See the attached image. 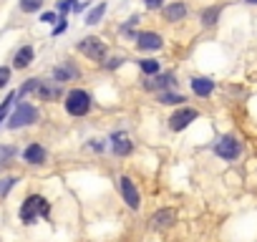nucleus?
<instances>
[{
    "label": "nucleus",
    "mask_w": 257,
    "mask_h": 242,
    "mask_svg": "<svg viewBox=\"0 0 257 242\" xmlns=\"http://www.w3.org/2000/svg\"><path fill=\"white\" fill-rule=\"evenodd\" d=\"M58 21H61L58 13H43V16H41V23H46V26H53V23H58Z\"/></svg>",
    "instance_id": "29"
},
{
    "label": "nucleus",
    "mask_w": 257,
    "mask_h": 242,
    "mask_svg": "<svg viewBox=\"0 0 257 242\" xmlns=\"http://www.w3.org/2000/svg\"><path fill=\"white\" fill-rule=\"evenodd\" d=\"M197 118H199V111H197V108H192V106H179V108L169 116V129L179 134V132L189 129Z\"/></svg>",
    "instance_id": "7"
},
{
    "label": "nucleus",
    "mask_w": 257,
    "mask_h": 242,
    "mask_svg": "<svg viewBox=\"0 0 257 242\" xmlns=\"http://www.w3.org/2000/svg\"><path fill=\"white\" fill-rule=\"evenodd\" d=\"M56 11H58V16H63V18H66V13H71V11H73V3H71V0H58Z\"/></svg>",
    "instance_id": "27"
},
{
    "label": "nucleus",
    "mask_w": 257,
    "mask_h": 242,
    "mask_svg": "<svg viewBox=\"0 0 257 242\" xmlns=\"http://www.w3.org/2000/svg\"><path fill=\"white\" fill-rule=\"evenodd\" d=\"M41 121V111L36 103L31 101H16V108L11 111L8 116V132H18V129H26V127H33Z\"/></svg>",
    "instance_id": "2"
},
{
    "label": "nucleus",
    "mask_w": 257,
    "mask_h": 242,
    "mask_svg": "<svg viewBox=\"0 0 257 242\" xmlns=\"http://www.w3.org/2000/svg\"><path fill=\"white\" fill-rule=\"evenodd\" d=\"M66 28H68V23H66V18L61 16V23H56V28H53V38L61 36V33H66Z\"/></svg>",
    "instance_id": "31"
},
{
    "label": "nucleus",
    "mask_w": 257,
    "mask_h": 242,
    "mask_svg": "<svg viewBox=\"0 0 257 242\" xmlns=\"http://www.w3.org/2000/svg\"><path fill=\"white\" fill-rule=\"evenodd\" d=\"M63 108L68 116L73 118H81V116H88L91 108H93V96L83 88H71L63 98Z\"/></svg>",
    "instance_id": "3"
},
{
    "label": "nucleus",
    "mask_w": 257,
    "mask_h": 242,
    "mask_svg": "<svg viewBox=\"0 0 257 242\" xmlns=\"http://www.w3.org/2000/svg\"><path fill=\"white\" fill-rule=\"evenodd\" d=\"M21 157H23V162H26L28 167H43V164L48 162V149H46L41 142H31V144L21 152Z\"/></svg>",
    "instance_id": "11"
},
{
    "label": "nucleus",
    "mask_w": 257,
    "mask_h": 242,
    "mask_svg": "<svg viewBox=\"0 0 257 242\" xmlns=\"http://www.w3.org/2000/svg\"><path fill=\"white\" fill-rule=\"evenodd\" d=\"M88 149L101 154V152H106V142L103 139H88Z\"/></svg>",
    "instance_id": "28"
},
{
    "label": "nucleus",
    "mask_w": 257,
    "mask_h": 242,
    "mask_svg": "<svg viewBox=\"0 0 257 242\" xmlns=\"http://www.w3.org/2000/svg\"><path fill=\"white\" fill-rule=\"evenodd\" d=\"M244 3H249V6H257V0H244Z\"/></svg>",
    "instance_id": "33"
},
{
    "label": "nucleus",
    "mask_w": 257,
    "mask_h": 242,
    "mask_svg": "<svg viewBox=\"0 0 257 242\" xmlns=\"http://www.w3.org/2000/svg\"><path fill=\"white\" fill-rule=\"evenodd\" d=\"M157 101L162 106H184L187 96L184 93H177V91H162V93H157Z\"/></svg>",
    "instance_id": "18"
},
{
    "label": "nucleus",
    "mask_w": 257,
    "mask_h": 242,
    "mask_svg": "<svg viewBox=\"0 0 257 242\" xmlns=\"http://www.w3.org/2000/svg\"><path fill=\"white\" fill-rule=\"evenodd\" d=\"M76 51H78L81 56H86L88 61H96V63L106 61V56H108V48H106V43H103L98 36H86V38H81V41L76 43Z\"/></svg>",
    "instance_id": "4"
},
{
    "label": "nucleus",
    "mask_w": 257,
    "mask_h": 242,
    "mask_svg": "<svg viewBox=\"0 0 257 242\" xmlns=\"http://www.w3.org/2000/svg\"><path fill=\"white\" fill-rule=\"evenodd\" d=\"M38 86H41V78H28V81L18 88V101H23L26 96H36Z\"/></svg>",
    "instance_id": "21"
},
{
    "label": "nucleus",
    "mask_w": 257,
    "mask_h": 242,
    "mask_svg": "<svg viewBox=\"0 0 257 242\" xmlns=\"http://www.w3.org/2000/svg\"><path fill=\"white\" fill-rule=\"evenodd\" d=\"M144 88L147 91H157V93L172 91V88H177V76L174 73H157L152 78H144Z\"/></svg>",
    "instance_id": "12"
},
{
    "label": "nucleus",
    "mask_w": 257,
    "mask_h": 242,
    "mask_svg": "<svg viewBox=\"0 0 257 242\" xmlns=\"http://www.w3.org/2000/svg\"><path fill=\"white\" fill-rule=\"evenodd\" d=\"M18 157V149L16 147H0V167H6V164H11L13 159Z\"/></svg>",
    "instance_id": "25"
},
{
    "label": "nucleus",
    "mask_w": 257,
    "mask_h": 242,
    "mask_svg": "<svg viewBox=\"0 0 257 242\" xmlns=\"http://www.w3.org/2000/svg\"><path fill=\"white\" fill-rule=\"evenodd\" d=\"M118 192H121V199L126 202V207L132 212L142 209V192H139V187L132 177H126V174L118 177Z\"/></svg>",
    "instance_id": "6"
},
{
    "label": "nucleus",
    "mask_w": 257,
    "mask_h": 242,
    "mask_svg": "<svg viewBox=\"0 0 257 242\" xmlns=\"http://www.w3.org/2000/svg\"><path fill=\"white\" fill-rule=\"evenodd\" d=\"M134 43H137L139 51H159L164 46V38L159 33H154V31H139L134 36Z\"/></svg>",
    "instance_id": "13"
},
{
    "label": "nucleus",
    "mask_w": 257,
    "mask_h": 242,
    "mask_svg": "<svg viewBox=\"0 0 257 242\" xmlns=\"http://www.w3.org/2000/svg\"><path fill=\"white\" fill-rule=\"evenodd\" d=\"M139 68H142V73H144L147 78L162 73V63H159L157 58H142V61H139Z\"/></svg>",
    "instance_id": "20"
},
{
    "label": "nucleus",
    "mask_w": 257,
    "mask_h": 242,
    "mask_svg": "<svg viewBox=\"0 0 257 242\" xmlns=\"http://www.w3.org/2000/svg\"><path fill=\"white\" fill-rule=\"evenodd\" d=\"M123 61H126V58H123V56H113V58H108V61H106V63H103V66H106V68H108V71H113V68H118V66H121V63H123Z\"/></svg>",
    "instance_id": "30"
},
{
    "label": "nucleus",
    "mask_w": 257,
    "mask_h": 242,
    "mask_svg": "<svg viewBox=\"0 0 257 242\" xmlns=\"http://www.w3.org/2000/svg\"><path fill=\"white\" fill-rule=\"evenodd\" d=\"M18 182H21V177H16V174H11V177H0V199H6V197L11 194V189H13Z\"/></svg>",
    "instance_id": "22"
},
{
    "label": "nucleus",
    "mask_w": 257,
    "mask_h": 242,
    "mask_svg": "<svg viewBox=\"0 0 257 242\" xmlns=\"http://www.w3.org/2000/svg\"><path fill=\"white\" fill-rule=\"evenodd\" d=\"M11 78H13V66H0V91L8 88Z\"/></svg>",
    "instance_id": "26"
},
{
    "label": "nucleus",
    "mask_w": 257,
    "mask_h": 242,
    "mask_svg": "<svg viewBox=\"0 0 257 242\" xmlns=\"http://www.w3.org/2000/svg\"><path fill=\"white\" fill-rule=\"evenodd\" d=\"M33 58H36V51H33V46H21L16 53H13V71H26L31 63H33Z\"/></svg>",
    "instance_id": "16"
},
{
    "label": "nucleus",
    "mask_w": 257,
    "mask_h": 242,
    "mask_svg": "<svg viewBox=\"0 0 257 242\" xmlns=\"http://www.w3.org/2000/svg\"><path fill=\"white\" fill-rule=\"evenodd\" d=\"M36 98H38V101L53 103V101L66 98V93H63V86L56 83L53 78H41V86H38V91H36Z\"/></svg>",
    "instance_id": "10"
},
{
    "label": "nucleus",
    "mask_w": 257,
    "mask_h": 242,
    "mask_svg": "<svg viewBox=\"0 0 257 242\" xmlns=\"http://www.w3.org/2000/svg\"><path fill=\"white\" fill-rule=\"evenodd\" d=\"M219 16H222V8H219V6H209V8H204V11H202L199 21H202V26L212 28V26H217Z\"/></svg>",
    "instance_id": "19"
},
{
    "label": "nucleus",
    "mask_w": 257,
    "mask_h": 242,
    "mask_svg": "<svg viewBox=\"0 0 257 242\" xmlns=\"http://www.w3.org/2000/svg\"><path fill=\"white\" fill-rule=\"evenodd\" d=\"M18 219H21L26 227L36 224L38 219L51 222V202H48L43 194H28V197L21 202V207H18Z\"/></svg>",
    "instance_id": "1"
},
{
    "label": "nucleus",
    "mask_w": 257,
    "mask_h": 242,
    "mask_svg": "<svg viewBox=\"0 0 257 242\" xmlns=\"http://www.w3.org/2000/svg\"><path fill=\"white\" fill-rule=\"evenodd\" d=\"M184 18H187V3H182V0H177V3L164 8V21L167 23H179Z\"/></svg>",
    "instance_id": "17"
},
{
    "label": "nucleus",
    "mask_w": 257,
    "mask_h": 242,
    "mask_svg": "<svg viewBox=\"0 0 257 242\" xmlns=\"http://www.w3.org/2000/svg\"><path fill=\"white\" fill-rule=\"evenodd\" d=\"M111 152L116 157H132L134 154V142L128 139L126 134L116 132V134H111Z\"/></svg>",
    "instance_id": "14"
},
{
    "label": "nucleus",
    "mask_w": 257,
    "mask_h": 242,
    "mask_svg": "<svg viewBox=\"0 0 257 242\" xmlns=\"http://www.w3.org/2000/svg\"><path fill=\"white\" fill-rule=\"evenodd\" d=\"M212 152H214L222 162H234V159H239V154H242V142H239L237 137H232V134H224V137H219V139L212 144Z\"/></svg>",
    "instance_id": "5"
},
{
    "label": "nucleus",
    "mask_w": 257,
    "mask_h": 242,
    "mask_svg": "<svg viewBox=\"0 0 257 242\" xmlns=\"http://www.w3.org/2000/svg\"><path fill=\"white\" fill-rule=\"evenodd\" d=\"M103 13H106V3H98L96 8H91L86 13V26H98V21L103 18Z\"/></svg>",
    "instance_id": "23"
},
{
    "label": "nucleus",
    "mask_w": 257,
    "mask_h": 242,
    "mask_svg": "<svg viewBox=\"0 0 257 242\" xmlns=\"http://www.w3.org/2000/svg\"><path fill=\"white\" fill-rule=\"evenodd\" d=\"M189 86H192V93L194 96H199V98H209L212 93H214V81L212 78H207V76H192L189 78Z\"/></svg>",
    "instance_id": "15"
},
{
    "label": "nucleus",
    "mask_w": 257,
    "mask_h": 242,
    "mask_svg": "<svg viewBox=\"0 0 257 242\" xmlns=\"http://www.w3.org/2000/svg\"><path fill=\"white\" fill-rule=\"evenodd\" d=\"M51 78L56 81V83H71V81H78L81 78V71H78V66L73 63V61H61L58 66H53V71H51Z\"/></svg>",
    "instance_id": "8"
},
{
    "label": "nucleus",
    "mask_w": 257,
    "mask_h": 242,
    "mask_svg": "<svg viewBox=\"0 0 257 242\" xmlns=\"http://www.w3.org/2000/svg\"><path fill=\"white\" fill-rule=\"evenodd\" d=\"M179 219V212L174 207H164V209H157L152 217H149V227L157 229V232H164L169 227H174V222Z\"/></svg>",
    "instance_id": "9"
},
{
    "label": "nucleus",
    "mask_w": 257,
    "mask_h": 242,
    "mask_svg": "<svg viewBox=\"0 0 257 242\" xmlns=\"http://www.w3.org/2000/svg\"><path fill=\"white\" fill-rule=\"evenodd\" d=\"M43 3H46V0H21L18 8H21V13L31 16V13H38V11L43 8Z\"/></svg>",
    "instance_id": "24"
},
{
    "label": "nucleus",
    "mask_w": 257,
    "mask_h": 242,
    "mask_svg": "<svg viewBox=\"0 0 257 242\" xmlns=\"http://www.w3.org/2000/svg\"><path fill=\"white\" fill-rule=\"evenodd\" d=\"M144 6L149 11H159V8H164V0H144Z\"/></svg>",
    "instance_id": "32"
}]
</instances>
